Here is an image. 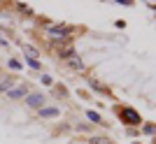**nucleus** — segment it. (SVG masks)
Returning a JSON list of instances; mask_svg holds the SVG:
<instances>
[{
    "label": "nucleus",
    "instance_id": "1",
    "mask_svg": "<svg viewBox=\"0 0 156 144\" xmlns=\"http://www.w3.org/2000/svg\"><path fill=\"white\" fill-rule=\"evenodd\" d=\"M121 116H124L126 123H130V125H137V123H140V114H137L135 109H128V107H126V109H121Z\"/></svg>",
    "mask_w": 156,
    "mask_h": 144
},
{
    "label": "nucleus",
    "instance_id": "2",
    "mask_svg": "<svg viewBox=\"0 0 156 144\" xmlns=\"http://www.w3.org/2000/svg\"><path fill=\"white\" fill-rule=\"evenodd\" d=\"M26 102L30 107H42V105H44V95H42V93H28Z\"/></svg>",
    "mask_w": 156,
    "mask_h": 144
},
{
    "label": "nucleus",
    "instance_id": "3",
    "mask_svg": "<svg viewBox=\"0 0 156 144\" xmlns=\"http://www.w3.org/2000/svg\"><path fill=\"white\" fill-rule=\"evenodd\" d=\"M68 65H70L72 70H82L84 63H82V58H79L77 53H68Z\"/></svg>",
    "mask_w": 156,
    "mask_h": 144
},
{
    "label": "nucleus",
    "instance_id": "4",
    "mask_svg": "<svg viewBox=\"0 0 156 144\" xmlns=\"http://www.w3.org/2000/svg\"><path fill=\"white\" fill-rule=\"evenodd\" d=\"M7 93H9V98H21V95H26V93H28V88H26V86H14V88H9Z\"/></svg>",
    "mask_w": 156,
    "mask_h": 144
},
{
    "label": "nucleus",
    "instance_id": "5",
    "mask_svg": "<svg viewBox=\"0 0 156 144\" xmlns=\"http://www.w3.org/2000/svg\"><path fill=\"white\" fill-rule=\"evenodd\" d=\"M42 116H58V109L56 107H44V109H40Z\"/></svg>",
    "mask_w": 156,
    "mask_h": 144
},
{
    "label": "nucleus",
    "instance_id": "6",
    "mask_svg": "<svg viewBox=\"0 0 156 144\" xmlns=\"http://www.w3.org/2000/svg\"><path fill=\"white\" fill-rule=\"evenodd\" d=\"M9 88H14V81L12 79H2L0 81V91H9Z\"/></svg>",
    "mask_w": 156,
    "mask_h": 144
},
{
    "label": "nucleus",
    "instance_id": "7",
    "mask_svg": "<svg viewBox=\"0 0 156 144\" xmlns=\"http://www.w3.org/2000/svg\"><path fill=\"white\" fill-rule=\"evenodd\" d=\"M86 116H89V118H91V121H93V123H100V116H98V114H96V111H86Z\"/></svg>",
    "mask_w": 156,
    "mask_h": 144
},
{
    "label": "nucleus",
    "instance_id": "8",
    "mask_svg": "<svg viewBox=\"0 0 156 144\" xmlns=\"http://www.w3.org/2000/svg\"><path fill=\"white\" fill-rule=\"evenodd\" d=\"M28 65H30V67H35V70H40V67H42L37 58H28Z\"/></svg>",
    "mask_w": 156,
    "mask_h": 144
},
{
    "label": "nucleus",
    "instance_id": "9",
    "mask_svg": "<svg viewBox=\"0 0 156 144\" xmlns=\"http://www.w3.org/2000/svg\"><path fill=\"white\" fill-rule=\"evenodd\" d=\"M91 144H110V139H105V137H93Z\"/></svg>",
    "mask_w": 156,
    "mask_h": 144
},
{
    "label": "nucleus",
    "instance_id": "10",
    "mask_svg": "<svg viewBox=\"0 0 156 144\" xmlns=\"http://www.w3.org/2000/svg\"><path fill=\"white\" fill-rule=\"evenodd\" d=\"M26 56H30V58H37V51H35L33 46H26Z\"/></svg>",
    "mask_w": 156,
    "mask_h": 144
},
{
    "label": "nucleus",
    "instance_id": "11",
    "mask_svg": "<svg viewBox=\"0 0 156 144\" xmlns=\"http://www.w3.org/2000/svg\"><path fill=\"white\" fill-rule=\"evenodd\" d=\"M9 67H12V70H19L21 65H19V60H14V58H12V60H9Z\"/></svg>",
    "mask_w": 156,
    "mask_h": 144
}]
</instances>
